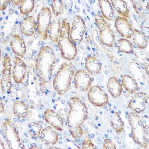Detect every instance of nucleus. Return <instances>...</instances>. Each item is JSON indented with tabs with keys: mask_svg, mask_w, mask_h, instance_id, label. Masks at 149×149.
<instances>
[{
	"mask_svg": "<svg viewBox=\"0 0 149 149\" xmlns=\"http://www.w3.org/2000/svg\"><path fill=\"white\" fill-rule=\"evenodd\" d=\"M69 110L67 115V124L70 135L79 139L85 133L81 127L88 115L86 104L77 97H72L69 100Z\"/></svg>",
	"mask_w": 149,
	"mask_h": 149,
	"instance_id": "f257e3e1",
	"label": "nucleus"
},
{
	"mask_svg": "<svg viewBox=\"0 0 149 149\" xmlns=\"http://www.w3.org/2000/svg\"><path fill=\"white\" fill-rule=\"evenodd\" d=\"M56 56L52 48L45 45L41 48L36 59V69L41 83H48L52 78L56 63Z\"/></svg>",
	"mask_w": 149,
	"mask_h": 149,
	"instance_id": "f03ea898",
	"label": "nucleus"
},
{
	"mask_svg": "<svg viewBox=\"0 0 149 149\" xmlns=\"http://www.w3.org/2000/svg\"><path fill=\"white\" fill-rule=\"evenodd\" d=\"M70 24L67 19H63L61 23L58 45L62 57L68 61H71L77 55V48L70 37Z\"/></svg>",
	"mask_w": 149,
	"mask_h": 149,
	"instance_id": "7ed1b4c3",
	"label": "nucleus"
},
{
	"mask_svg": "<svg viewBox=\"0 0 149 149\" xmlns=\"http://www.w3.org/2000/svg\"><path fill=\"white\" fill-rule=\"evenodd\" d=\"M74 74V70L72 63L65 62L61 65L52 82L53 88L59 95H62L69 90Z\"/></svg>",
	"mask_w": 149,
	"mask_h": 149,
	"instance_id": "20e7f679",
	"label": "nucleus"
},
{
	"mask_svg": "<svg viewBox=\"0 0 149 149\" xmlns=\"http://www.w3.org/2000/svg\"><path fill=\"white\" fill-rule=\"evenodd\" d=\"M128 122L131 127L133 140L140 147L146 148L148 146V127L144 125L138 113L131 112L127 116Z\"/></svg>",
	"mask_w": 149,
	"mask_h": 149,
	"instance_id": "39448f33",
	"label": "nucleus"
},
{
	"mask_svg": "<svg viewBox=\"0 0 149 149\" xmlns=\"http://www.w3.org/2000/svg\"><path fill=\"white\" fill-rule=\"evenodd\" d=\"M2 128L3 130L5 138L9 148L18 149L24 148L19 136V132L15 125L10 119H6L2 124Z\"/></svg>",
	"mask_w": 149,
	"mask_h": 149,
	"instance_id": "423d86ee",
	"label": "nucleus"
},
{
	"mask_svg": "<svg viewBox=\"0 0 149 149\" xmlns=\"http://www.w3.org/2000/svg\"><path fill=\"white\" fill-rule=\"evenodd\" d=\"M94 16L95 24L100 31V41L107 47H113L115 42V35L113 30L101 15L95 14Z\"/></svg>",
	"mask_w": 149,
	"mask_h": 149,
	"instance_id": "0eeeda50",
	"label": "nucleus"
},
{
	"mask_svg": "<svg viewBox=\"0 0 149 149\" xmlns=\"http://www.w3.org/2000/svg\"><path fill=\"white\" fill-rule=\"evenodd\" d=\"M51 10L48 7H43L39 12L37 20V31L44 40L47 39L49 27L52 23Z\"/></svg>",
	"mask_w": 149,
	"mask_h": 149,
	"instance_id": "6e6552de",
	"label": "nucleus"
},
{
	"mask_svg": "<svg viewBox=\"0 0 149 149\" xmlns=\"http://www.w3.org/2000/svg\"><path fill=\"white\" fill-rule=\"evenodd\" d=\"M86 26L84 19L79 15H75L70 30V37L74 42L80 43L83 39Z\"/></svg>",
	"mask_w": 149,
	"mask_h": 149,
	"instance_id": "1a4fd4ad",
	"label": "nucleus"
},
{
	"mask_svg": "<svg viewBox=\"0 0 149 149\" xmlns=\"http://www.w3.org/2000/svg\"><path fill=\"white\" fill-rule=\"evenodd\" d=\"M90 102L95 107H104L108 103V97L104 90L98 86L90 87L87 93Z\"/></svg>",
	"mask_w": 149,
	"mask_h": 149,
	"instance_id": "9d476101",
	"label": "nucleus"
},
{
	"mask_svg": "<svg viewBox=\"0 0 149 149\" xmlns=\"http://www.w3.org/2000/svg\"><path fill=\"white\" fill-rule=\"evenodd\" d=\"M3 68L1 79V87L3 93L10 91L12 86L11 81V62L9 56H5L2 62Z\"/></svg>",
	"mask_w": 149,
	"mask_h": 149,
	"instance_id": "9b49d317",
	"label": "nucleus"
},
{
	"mask_svg": "<svg viewBox=\"0 0 149 149\" xmlns=\"http://www.w3.org/2000/svg\"><path fill=\"white\" fill-rule=\"evenodd\" d=\"M148 100V95L143 92L136 93L130 100L128 107L136 113L143 112L146 107Z\"/></svg>",
	"mask_w": 149,
	"mask_h": 149,
	"instance_id": "f8f14e48",
	"label": "nucleus"
},
{
	"mask_svg": "<svg viewBox=\"0 0 149 149\" xmlns=\"http://www.w3.org/2000/svg\"><path fill=\"white\" fill-rule=\"evenodd\" d=\"M74 86L80 91H86L91 87V78L89 73L84 70L79 69L74 74Z\"/></svg>",
	"mask_w": 149,
	"mask_h": 149,
	"instance_id": "ddd939ff",
	"label": "nucleus"
},
{
	"mask_svg": "<svg viewBox=\"0 0 149 149\" xmlns=\"http://www.w3.org/2000/svg\"><path fill=\"white\" fill-rule=\"evenodd\" d=\"M12 76L16 83L19 84L24 79L26 75V65L20 57H15L12 70Z\"/></svg>",
	"mask_w": 149,
	"mask_h": 149,
	"instance_id": "4468645a",
	"label": "nucleus"
},
{
	"mask_svg": "<svg viewBox=\"0 0 149 149\" xmlns=\"http://www.w3.org/2000/svg\"><path fill=\"white\" fill-rule=\"evenodd\" d=\"M45 122L55 129L60 132L63 130V120L62 116L56 111L51 109H47L44 113Z\"/></svg>",
	"mask_w": 149,
	"mask_h": 149,
	"instance_id": "2eb2a0df",
	"label": "nucleus"
},
{
	"mask_svg": "<svg viewBox=\"0 0 149 149\" xmlns=\"http://www.w3.org/2000/svg\"><path fill=\"white\" fill-rule=\"evenodd\" d=\"M115 26L117 31L125 38L132 37L133 29L128 20L123 17L118 16L115 21Z\"/></svg>",
	"mask_w": 149,
	"mask_h": 149,
	"instance_id": "dca6fc26",
	"label": "nucleus"
},
{
	"mask_svg": "<svg viewBox=\"0 0 149 149\" xmlns=\"http://www.w3.org/2000/svg\"><path fill=\"white\" fill-rule=\"evenodd\" d=\"M40 134L41 142L45 145H54L58 141V133L52 126L45 127L41 130Z\"/></svg>",
	"mask_w": 149,
	"mask_h": 149,
	"instance_id": "f3484780",
	"label": "nucleus"
},
{
	"mask_svg": "<svg viewBox=\"0 0 149 149\" xmlns=\"http://www.w3.org/2000/svg\"><path fill=\"white\" fill-rule=\"evenodd\" d=\"M10 48L13 53L20 58L24 56L26 53V45L23 39L17 34H14L10 42Z\"/></svg>",
	"mask_w": 149,
	"mask_h": 149,
	"instance_id": "a211bd4d",
	"label": "nucleus"
},
{
	"mask_svg": "<svg viewBox=\"0 0 149 149\" xmlns=\"http://www.w3.org/2000/svg\"><path fill=\"white\" fill-rule=\"evenodd\" d=\"M20 30L22 34L26 36H31L35 33L36 28L34 18L29 16L20 22Z\"/></svg>",
	"mask_w": 149,
	"mask_h": 149,
	"instance_id": "6ab92c4d",
	"label": "nucleus"
},
{
	"mask_svg": "<svg viewBox=\"0 0 149 149\" xmlns=\"http://www.w3.org/2000/svg\"><path fill=\"white\" fill-rule=\"evenodd\" d=\"M108 119L111 126L117 134L121 133L124 129V123L118 112L111 110L109 112Z\"/></svg>",
	"mask_w": 149,
	"mask_h": 149,
	"instance_id": "aec40b11",
	"label": "nucleus"
},
{
	"mask_svg": "<svg viewBox=\"0 0 149 149\" xmlns=\"http://www.w3.org/2000/svg\"><path fill=\"white\" fill-rule=\"evenodd\" d=\"M85 67L88 73L95 76L101 71V63L95 56L89 55L86 59Z\"/></svg>",
	"mask_w": 149,
	"mask_h": 149,
	"instance_id": "412c9836",
	"label": "nucleus"
},
{
	"mask_svg": "<svg viewBox=\"0 0 149 149\" xmlns=\"http://www.w3.org/2000/svg\"><path fill=\"white\" fill-rule=\"evenodd\" d=\"M107 86L108 91L113 98H117L121 95L123 87L116 77H111L108 79Z\"/></svg>",
	"mask_w": 149,
	"mask_h": 149,
	"instance_id": "4be33fe9",
	"label": "nucleus"
},
{
	"mask_svg": "<svg viewBox=\"0 0 149 149\" xmlns=\"http://www.w3.org/2000/svg\"><path fill=\"white\" fill-rule=\"evenodd\" d=\"M98 4L102 16L105 20H112L114 16V9L110 1L108 0H100L98 1Z\"/></svg>",
	"mask_w": 149,
	"mask_h": 149,
	"instance_id": "5701e85b",
	"label": "nucleus"
},
{
	"mask_svg": "<svg viewBox=\"0 0 149 149\" xmlns=\"http://www.w3.org/2000/svg\"><path fill=\"white\" fill-rule=\"evenodd\" d=\"M111 3L112 4L114 9L120 15L126 19L130 17V12L126 2L123 0H111Z\"/></svg>",
	"mask_w": 149,
	"mask_h": 149,
	"instance_id": "b1692460",
	"label": "nucleus"
},
{
	"mask_svg": "<svg viewBox=\"0 0 149 149\" xmlns=\"http://www.w3.org/2000/svg\"><path fill=\"white\" fill-rule=\"evenodd\" d=\"M122 87L129 93L133 94L137 90L138 85L134 78L128 74H123L121 77Z\"/></svg>",
	"mask_w": 149,
	"mask_h": 149,
	"instance_id": "393cba45",
	"label": "nucleus"
},
{
	"mask_svg": "<svg viewBox=\"0 0 149 149\" xmlns=\"http://www.w3.org/2000/svg\"><path fill=\"white\" fill-rule=\"evenodd\" d=\"M61 27V23L60 20L55 18L51 23L48 31V36L52 43H56L59 36Z\"/></svg>",
	"mask_w": 149,
	"mask_h": 149,
	"instance_id": "a878e982",
	"label": "nucleus"
},
{
	"mask_svg": "<svg viewBox=\"0 0 149 149\" xmlns=\"http://www.w3.org/2000/svg\"><path fill=\"white\" fill-rule=\"evenodd\" d=\"M132 37L134 45L137 48L140 49H144L146 48L148 40L147 37L142 32L136 29L133 30Z\"/></svg>",
	"mask_w": 149,
	"mask_h": 149,
	"instance_id": "bb28decb",
	"label": "nucleus"
},
{
	"mask_svg": "<svg viewBox=\"0 0 149 149\" xmlns=\"http://www.w3.org/2000/svg\"><path fill=\"white\" fill-rule=\"evenodd\" d=\"M13 112L17 118H26L28 114V107L22 101H15L13 104Z\"/></svg>",
	"mask_w": 149,
	"mask_h": 149,
	"instance_id": "cd10ccee",
	"label": "nucleus"
},
{
	"mask_svg": "<svg viewBox=\"0 0 149 149\" xmlns=\"http://www.w3.org/2000/svg\"><path fill=\"white\" fill-rule=\"evenodd\" d=\"M116 47L119 51L125 54H130L133 51L132 43L126 38H121L116 41Z\"/></svg>",
	"mask_w": 149,
	"mask_h": 149,
	"instance_id": "c85d7f7f",
	"label": "nucleus"
},
{
	"mask_svg": "<svg viewBox=\"0 0 149 149\" xmlns=\"http://www.w3.org/2000/svg\"><path fill=\"white\" fill-rule=\"evenodd\" d=\"M34 5V0H22L19 5L20 12L22 14L26 15L33 10Z\"/></svg>",
	"mask_w": 149,
	"mask_h": 149,
	"instance_id": "c756f323",
	"label": "nucleus"
},
{
	"mask_svg": "<svg viewBox=\"0 0 149 149\" xmlns=\"http://www.w3.org/2000/svg\"><path fill=\"white\" fill-rule=\"evenodd\" d=\"M29 133L33 139H37L42 130V126L38 122H32L28 125Z\"/></svg>",
	"mask_w": 149,
	"mask_h": 149,
	"instance_id": "7c9ffc66",
	"label": "nucleus"
},
{
	"mask_svg": "<svg viewBox=\"0 0 149 149\" xmlns=\"http://www.w3.org/2000/svg\"><path fill=\"white\" fill-rule=\"evenodd\" d=\"M51 8L55 16L60 15L63 10V4L61 0H53L51 1Z\"/></svg>",
	"mask_w": 149,
	"mask_h": 149,
	"instance_id": "2f4dec72",
	"label": "nucleus"
},
{
	"mask_svg": "<svg viewBox=\"0 0 149 149\" xmlns=\"http://www.w3.org/2000/svg\"><path fill=\"white\" fill-rule=\"evenodd\" d=\"M133 8L134 9L136 13L140 16H143L146 13L147 15L148 13L147 9H144L142 5V2L140 1H131Z\"/></svg>",
	"mask_w": 149,
	"mask_h": 149,
	"instance_id": "473e14b6",
	"label": "nucleus"
},
{
	"mask_svg": "<svg viewBox=\"0 0 149 149\" xmlns=\"http://www.w3.org/2000/svg\"><path fill=\"white\" fill-rule=\"evenodd\" d=\"M102 148L104 149H116V146L115 143L109 139H105L103 142Z\"/></svg>",
	"mask_w": 149,
	"mask_h": 149,
	"instance_id": "72a5a7b5",
	"label": "nucleus"
},
{
	"mask_svg": "<svg viewBox=\"0 0 149 149\" xmlns=\"http://www.w3.org/2000/svg\"><path fill=\"white\" fill-rule=\"evenodd\" d=\"M81 148L82 149H94L95 148L94 144L90 139L84 140L81 144Z\"/></svg>",
	"mask_w": 149,
	"mask_h": 149,
	"instance_id": "f704fd0d",
	"label": "nucleus"
},
{
	"mask_svg": "<svg viewBox=\"0 0 149 149\" xmlns=\"http://www.w3.org/2000/svg\"><path fill=\"white\" fill-rule=\"evenodd\" d=\"M10 2H11V1L8 0H0V10L1 11L5 10L7 8L8 3H10Z\"/></svg>",
	"mask_w": 149,
	"mask_h": 149,
	"instance_id": "c9c22d12",
	"label": "nucleus"
},
{
	"mask_svg": "<svg viewBox=\"0 0 149 149\" xmlns=\"http://www.w3.org/2000/svg\"><path fill=\"white\" fill-rule=\"evenodd\" d=\"M11 3H12V5H13L14 6H17L18 5H20L21 1L20 0H12L10 1Z\"/></svg>",
	"mask_w": 149,
	"mask_h": 149,
	"instance_id": "e433bc0d",
	"label": "nucleus"
},
{
	"mask_svg": "<svg viewBox=\"0 0 149 149\" xmlns=\"http://www.w3.org/2000/svg\"><path fill=\"white\" fill-rule=\"evenodd\" d=\"M4 111V107L3 106V104H2V102H1V107H0V112L1 113H2Z\"/></svg>",
	"mask_w": 149,
	"mask_h": 149,
	"instance_id": "4c0bfd02",
	"label": "nucleus"
},
{
	"mask_svg": "<svg viewBox=\"0 0 149 149\" xmlns=\"http://www.w3.org/2000/svg\"><path fill=\"white\" fill-rule=\"evenodd\" d=\"M148 66H149L148 64H147L146 66H144V69H145V70H146V73H147V75H148Z\"/></svg>",
	"mask_w": 149,
	"mask_h": 149,
	"instance_id": "58836bf2",
	"label": "nucleus"
},
{
	"mask_svg": "<svg viewBox=\"0 0 149 149\" xmlns=\"http://www.w3.org/2000/svg\"><path fill=\"white\" fill-rule=\"evenodd\" d=\"M8 12H9V14H12V13L14 12V10H13V9H9V10Z\"/></svg>",
	"mask_w": 149,
	"mask_h": 149,
	"instance_id": "ea45409f",
	"label": "nucleus"
},
{
	"mask_svg": "<svg viewBox=\"0 0 149 149\" xmlns=\"http://www.w3.org/2000/svg\"><path fill=\"white\" fill-rule=\"evenodd\" d=\"M22 142L23 143H28V140H27V139H22Z\"/></svg>",
	"mask_w": 149,
	"mask_h": 149,
	"instance_id": "a19ab883",
	"label": "nucleus"
},
{
	"mask_svg": "<svg viewBox=\"0 0 149 149\" xmlns=\"http://www.w3.org/2000/svg\"><path fill=\"white\" fill-rule=\"evenodd\" d=\"M1 146H2V147H1V148H2V149H3V148H5L4 145H3V143L2 142V141H1Z\"/></svg>",
	"mask_w": 149,
	"mask_h": 149,
	"instance_id": "79ce46f5",
	"label": "nucleus"
},
{
	"mask_svg": "<svg viewBox=\"0 0 149 149\" xmlns=\"http://www.w3.org/2000/svg\"><path fill=\"white\" fill-rule=\"evenodd\" d=\"M30 148H38V147H37V146H33V147H30Z\"/></svg>",
	"mask_w": 149,
	"mask_h": 149,
	"instance_id": "37998d69",
	"label": "nucleus"
},
{
	"mask_svg": "<svg viewBox=\"0 0 149 149\" xmlns=\"http://www.w3.org/2000/svg\"><path fill=\"white\" fill-rule=\"evenodd\" d=\"M33 56H32V58L33 59H36V58H37V57L36 56V55H33Z\"/></svg>",
	"mask_w": 149,
	"mask_h": 149,
	"instance_id": "c03bdc74",
	"label": "nucleus"
},
{
	"mask_svg": "<svg viewBox=\"0 0 149 149\" xmlns=\"http://www.w3.org/2000/svg\"><path fill=\"white\" fill-rule=\"evenodd\" d=\"M70 7H71V8L73 7V3H72V2L70 3Z\"/></svg>",
	"mask_w": 149,
	"mask_h": 149,
	"instance_id": "a18cd8bd",
	"label": "nucleus"
},
{
	"mask_svg": "<svg viewBox=\"0 0 149 149\" xmlns=\"http://www.w3.org/2000/svg\"><path fill=\"white\" fill-rule=\"evenodd\" d=\"M65 9H66L68 8V6H67V5H65Z\"/></svg>",
	"mask_w": 149,
	"mask_h": 149,
	"instance_id": "49530a36",
	"label": "nucleus"
},
{
	"mask_svg": "<svg viewBox=\"0 0 149 149\" xmlns=\"http://www.w3.org/2000/svg\"><path fill=\"white\" fill-rule=\"evenodd\" d=\"M16 86V84H12V87H15Z\"/></svg>",
	"mask_w": 149,
	"mask_h": 149,
	"instance_id": "de8ad7c7",
	"label": "nucleus"
},
{
	"mask_svg": "<svg viewBox=\"0 0 149 149\" xmlns=\"http://www.w3.org/2000/svg\"><path fill=\"white\" fill-rule=\"evenodd\" d=\"M77 11H78V12H79V11H80V8H77Z\"/></svg>",
	"mask_w": 149,
	"mask_h": 149,
	"instance_id": "09e8293b",
	"label": "nucleus"
},
{
	"mask_svg": "<svg viewBox=\"0 0 149 149\" xmlns=\"http://www.w3.org/2000/svg\"><path fill=\"white\" fill-rule=\"evenodd\" d=\"M91 135H92V137H94V134H92Z\"/></svg>",
	"mask_w": 149,
	"mask_h": 149,
	"instance_id": "8fccbe9b",
	"label": "nucleus"
}]
</instances>
